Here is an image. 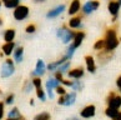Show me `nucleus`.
Here are the masks:
<instances>
[{"mask_svg": "<svg viewBox=\"0 0 121 120\" xmlns=\"http://www.w3.org/2000/svg\"><path fill=\"white\" fill-rule=\"evenodd\" d=\"M65 10V5L64 4H61V5H57L56 8H54V9H51L50 11L46 14V18L48 19H54V18H57L59 15H61L62 14V11Z\"/></svg>", "mask_w": 121, "mask_h": 120, "instance_id": "16", "label": "nucleus"}, {"mask_svg": "<svg viewBox=\"0 0 121 120\" xmlns=\"http://www.w3.org/2000/svg\"><path fill=\"white\" fill-rule=\"evenodd\" d=\"M29 8L26 5H17L14 9V13H13V16L16 21H23L26 18L29 16Z\"/></svg>", "mask_w": 121, "mask_h": 120, "instance_id": "6", "label": "nucleus"}, {"mask_svg": "<svg viewBox=\"0 0 121 120\" xmlns=\"http://www.w3.org/2000/svg\"><path fill=\"white\" fill-rule=\"evenodd\" d=\"M95 114H96V106L95 105H86L85 108L80 111V116L84 118V119H91L95 116Z\"/></svg>", "mask_w": 121, "mask_h": 120, "instance_id": "9", "label": "nucleus"}, {"mask_svg": "<svg viewBox=\"0 0 121 120\" xmlns=\"http://www.w3.org/2000/svg\"><path fill=\"white\" fill-rule=\"evenodd\" d=\"M99 6H100V3L97 0H90V1H86L82 6V11L85 14H91V13L96 11Z\"/></svg>", "mask_w": 121, "mask_h": 120, "instance_id": "10", "label": "nucleus"}, {"mask_svg": "<svg viewBox=\"0 0 121 120\" xmlns=\"http://www.w3.org/2000/svg\"><path fill=\"white\" fill-rule=\"evenodd\" d=\"M107 9H109V13L112 15V21H116L117 15H119V10H120V5H119L117 0H110Z\"/></svg>", "mask_w": 121, "mask_h": 120, "instance_id": "11", "label": "nucleus"}, {"mask_svg": "<svg viewBox=\"0 0 121 120\" xmlns=\"http://www.w3.org/2000/svg\"><path fill=\"white\" fill-rule=\"evenodd\" d=\"M1 4L6 9H15L17 5H20V0H1Z\"/></svg>", "mask_w": 121, "mask_h": 120, "instance_id": "20", "label": "nucleus"}, {"mask_svg": "<svg viewBox=\"0 0 121 120\" xmlns=\"http://www.w3.org/2000/svg\"><path fill=\"white\" fill-rule=\"evenodd\" d=\"M3 94V90H1V88H0V95H1Z\"/></svg>", "mask_w": 121, "mask_h": 120, "instance_id": "41", "label": "nucleus"}, {"mask_svg": "<svg viewBox=\"0 0 121 120\" xmlns=\"http://www.w3.org/2000/svg\"><path fill=\"white\" fill-rule=\"evenodd\" d=\"M117 113H119V110L112 109V108H109V106H107V108L105 109V115H106L107 118H110V119H114Z\"/></svg>", "mask_w": 121, "mask_h": 120, "instance_id": "27", "label": "nucleus"}, {"mask_svg": "<svg viewBox=\"0 0 121 120\" xmlns=\"http://www.w3.org/2000/svg\"><path fill=\"white\" fill-rule=\"evenodd\" d=\"M4 115H5V104L0 101V120L4 119Z\"/></svg>", "mask_w": 121, "mask_h": 120, "instance_id": "34", "label": "nucleus"}, {"mask_svg": "<svg viewBox=\"0 0 121 120\" xmlns=\"http://www.w3.org/2000/svg\"><path fill=\"white\" fill-rule=\"evenodd\" d=\"M116 86H117V89L120 90V93H121V75L116 79Z\"/></svg>", "mask_w": 121, "mask_h": 120, "instance_id": "35", "label": "nucleus"}, {"mask_svg": "<svg viewBox=\"0 0 121 120\" xmlns=\"http://www.w3.org/2000/svg\"><path fill=\"white\" fill-rule=\"evenodd\" d=\"M106 104L109 108L119 110L121 108V95H117L114 91H110L107 98H106Z\"/></svg>", "mask_w": 121, "mask_h": 120, "instance_id": "5", "label": "nucleus"}, {"mask_svg": "<svg viewBox=\"0 0 121 120\" xmlns=\"http://www.w3.org/2000/svg\"><path fill=\"white\" fill-rule=\"evenodd\" d=\"M34 89V85H33V83L30 81H25V84H24V88H23V90H24V93H26V94H28V93H30L31 90H33Z\"/></svg>", "mask_w": 121, "mask_h": 120, "instance_id": "31", "label": "nucleus"}, {"mask_svg": "<svg viewBox=\"0 0 121 120\" xmlns=\"http://www.w3.org/2000/svg\"><path fill=\"white\" fill-rule=\"evenodd\" d=\"M76 98H78V94L75 91L71 93H66L65 95H60L59 99H57V104L61 106H71L75 104Z\"/></svg>", "mask_w": 121, "mask_h": 120, "instance_id": "3", "label": "nucleus"}, {"mask_svg": "<svg viewBox=\"0 0 121 120\" xmlns=\"http://www.w3.org/2000/svg\"><path fill=\"white\" fill-rule=\"evenodd\" d=\"M25 31L28 33V34H34L35 31H36V26H35L34 24H29L28 26H26Z\"/></svg>", "mask_w": 121, "mask_h": 120, "instance_id": "33", "label": "nucleus"}, {"mask_svg": "<svg viewBox=\"0 0 121 120\" xmlns=\"http://www.w3.org/2000/svg\"><path fill=\"white\" fill-rule=\"evenodd\" d=\"M70 65H71V61L68 60V61H65L62 65H60L59 68L56 69V71L57 73H60V74H65V73H68L69 70H70Z\"/></svg>", "mask_w": 121, "mask_h": 120, "instance_id": "24", "label": "nucleus"}, {"mask_svg": "<svg viewBox=\"0 0 121 120\" xmlns=\"http://www.w3.org/2000/svg\"><path fill=\"white\" fill-rule=\"evenodd\" d=\"M68 120H79L78 118H70V119H68Z\"/></svg>", "mask_w": 121, "mask_h": 120, "instance_id": "39", "label": "nucleus"}, {"mask_svg": "<svg viewBox=\"0 0 121 120\" xmlns=\"http://www.w3.org/2000/svg\"><path fill=\"white\" fill-rule=\"evenodd\" d=\"M3 23H4V21H3V18H1V16H0V26H1V25H3Z\"/></svg>", "mask_w": 121, "mask_h": 120, "instance_id": "38", "label": "nucleus"}, {"mask_svg": "<svg viewBox=\"0 0 121 120\" xmlns=\"http://www.w3.org/2000/svg\"><path fill=\"white\" fill-rule=\"evenodd\" d=\"M29 103H30V105H31V106H34V105H35V100H34V99H30Z\"/></svg>", "mask_w": 121, "mask_h": 120, "instance_id": "37", "label": "nucleus"}, {"mask_svg": "<svg viewBox=\"0 0 121 120\" xmlns=\"http://www.w3.org/2000/svg\"><path fill=\"white\" fill-rule=\"evenodd\" d=\"M75 50H76V49L74 48V45H73V44H70L69 48H68V50H66V54H65L66 56L69 58V60H71V58L74 56V54H75Z\"/></svg>", "mask_w": 121, "mask_h": 120, "instance_id": "30", "label": "nucleus"}, {"mask_svg": "<svg viewBox=\"0 0 121 120\" xmlns=\"http://www.w3.org/2000/svg\"><path fill=\"white\" fill-rule=\"evenodd\" d=\"M36 3H41V1H44V0H35Z\"/></svg>", "mask_w": 121, "mask_h": 120, "instance_id": "40", "label": "nucleus"}, {"mask_svg": "<svg viewBox=\"0 0 121 120\" xmlns=\"http://www.w3.org/2000/svg\"><path fill=\"white\" fill-rule=\"evenodd\" d=\"M1 5H3V4H1V0H0V8H1Z\"/></svg>", "mask_w": 121, "mask_h": 120, "instance_id": "42", "label": "nucleus"}, {"mask_svg": "<svg viewBox=\"0 0 121 120\" xmlns=\"http://www.w3.org/2000/svg\"><path fill=\"white\" fill-rule=\"evenodd\" d=\"M33 120H51V115L46 111H43V113H39L35 115Z\"/></svg>", "mask_w": 121, "mask_h": 120, "instance_id": "25", "label": "nucleus"}, {"mask_svg": "<svg viewBox=\"0 0 121 120\" xmlns=\"http://www.w3.org/2000/svg\"><path fill=\"white\" fill-rule=\"evenodd\" d=\"M55 91H56V94L59 95V96H60V95H65V94H66V89H65L64 86H62L61 84H60L59 86H56V88H55Z\"/></svg>", "mask_w": 121, "mask_h": 120, "instance_id": "32", "label": "nucleus"}, {"mask_svg": "<svg viewBox=\"0 0 121 120\" xmlns=\"http://www.w3.org/2000/svg\"><path fill=\"white\" fill-rule=\"evenodd\" d=\"M112 120H121V111H119L117 114H116V116H115Z\"/></svg>", "mask_w": 121, "mask_h": 120, "instance_id": "36", "label": "nucleus"}, {"mask_svg": "<svg viewBox=\"0 0 121 120\" xmlns=\"http://www.w3.org/2000/svg\"><path fill=\"white\" fill-rule=\"evenodd\" d=\"M104 43H105V48L104 50L105 51H112L115 50L119 45V39H117V33H116V29L115 28H110L106 30L105 33V38H104Z\"/></svg>", "mask_w": 121, "mask_h": 120, "instance_id": "1", "label": "nucleus"}, {"mask_svg": "<svg viewBox=\"0 0 121 120\" xmlns=\"http://www.w3.org/2000/svg\"><path fill=\"white\" fill-rule=\"evenodd\" d=\"M104 48H105V43H104V39H99L95 41V44H94V49L97 51H101V50H104Z\"/></svg>", "mask_w": 121, "mask_h": 120, "instance_id": "28", "label": "nucleus"}, {"mask_svg": "<svg viewBox=\"0 0 121 120\" xmlns=\"http://www.w3.org/2000/svg\"><path fill=\"white\" fill-rule=\"evenodd\" d=\"M13 56H14V63L20 64L24 60V46H16L15 50L13 51Z\"/></svg>", "mask_w": 121, "mask_h": 120, "instance_id": "15", "label": "nucleus"}, {"mask_svg": "<svg viewBox=\"0 0 121 120\" xmlns=\"http://www.w3.org/2000/svg\"><path fill=\"white\" fill-rule=\"evenodd\" d=\"M15 48H16L15 41L4 43L3 45H1V51H3V54L5 55V56H10V55L13 54V51L15 50Z\"/></svg>", "mask_w": 121, "mask_h": 120, "instance_id": "13", "label": "nucleus"}, {"mask_svg": "<svg viewBox=\"0 0 121 120\" xmlns=\"http://www.w3.org/2000/svg\"><path fill=\"white\" fill-rule=\"evenodd\" d=\"M14 101H15V94L10 93V94L6 95L5 100H4V104H6V105H13V104H14Z\"/></svg>", "mask_w": 121, "mask_h": 120, "instance_id": "29", "label": "nucleus"}, {"mask_svg": "<svg viewBox=\"0 0 121 120\" xmlns=\"http://www.w3.org/2000/svg\"><path fill=\"white\" fill-rule=\"evenodd\" d=\"M21 116V113L20 110L16 108V106H14V108L10 109V111H8V118L9 119H17Z\"/></svg>", "mask_w": 121, "mask_h": 120, "instance_id": "23", "label": "nucleus"}, {"mask_svg": "<svg viewBox=\"0 0 121 120\" xmlns=\"http://www.w3.org/2000/svg\"><path fill=\"white\" fill-rule=\"evenodd\" d=\"M68 75H69V78L74 79V80H80L85 75V69L82 66H78V68L70 69L68 71Z\"/></svg>", "mask_w": 121, "mask_h": 120, "instance_id": "12", "label": "nucleus"}, {"mask_svg": "<svg viewBox=\"0 0 121 120\" xmlns=\"http://www.w3.org/2000/svg\"><path fill=\"white\" fill-rule=\"evenodd\" d=\"M14 73H15V63L10 58H8V59H5V61H3L1 69H0V76L3 79H8L13 76Z\"/></svg>", "mask_w": 121, "mask_h": 120, "instance_id": "2", "label": "nucleus"}, {"mask_svg": "<svg viewBox=\"0 0 121 120\" xmlns=\"http://www.w3.org/2000/svg\"><path fill=\"white\" fill-rule=\"evenodd\" d=\"M60 83L57 81L55 78H49L45 83V89H46V93H48V96L50 98V99H54V89L56 86H59Z\"/></svg>", "mask_w": 121, "mask_h": 120, "instance_id": "8", "label": "nucleus"}, {"mask_svg": "<svg viewBox=\"0 0 121 120\" xmlns=\"http://www.w3.org/2000/svg\"><path fill=\"white\" fill-rule=\"evenodd\" d=\"M80 0H73L70 4V8H69V14L70 15H75L78 11H80Z\"/></svg>", "mask_w": 121, "mask_h": 120, "instance_id": "19", "label": "nucleus"}, {"mask_svg": "<svg viewBox=\"0 0 121 120\" xmlns=\"http://www.w3.org/2000/svg\"><path fill=\"white\" fill-rule=\"evenodd\" d=\"M56 35H57V38L61 39V41L64 43V44H69L70 41H73L74 35H75V31L68 29L66 26H62V28H60L59 30H57Z\"/></svg>", "mask_w": 121, "mask_h": 120, "instance_id": "4", "label": "nucleus"}, {"mask_svg": "<svg viewBox=\"0 0 121 120\" xmlns=\"http://www.w3.org/2000/svg\"><path fill=\"white\" fill-rule=\"evenodd\" d=\"M35 90H36V96L38 99H40V101H46V94L43 89V85H39V86H35Z\"/></svg>", "mask_w": 121, "mask_h": 120, "instance_id": "22", "label": "nucleus"}, {"mask_svg": "<svg viewBox=\"0 0 121 120\" xmlns=\"http://www.w3.org/2000/svg\"><path fill=\"white\" fill-rule=\"evenodd\" d=\"M15 35H16V31L15 29H6L3 34V38H4V41L5 43H9V41H14L15 39Z\"/></svg>", "mask_w": 121, "mask_h": 120, "instance_id": "18", "label": "nucleus"}, {"mask_svg": "<svg viewBox=\"0 0 121 120\" xmlns=\"http://www.w3.org/2000/svg\"><path fill=\"white\" fill-rule=\"evenodd\" d=\"M85 64H86V69L89 73H91V74L96 73V63H95L94 56H91V55L85 56Z\"/></svg>", "mask_w": 121, "mask_h": 120, "instance_id": "14", "label": "nucleus"}, {"mask_svg": "<svg viewBox=\"0 0 121 120\" xmlns=\"http://www.w3.org/2000/svg\"><path fill=\"white\" fill-rule=\"evenodd\" d=\"M69 26L71 29H78L81 26V16H74L69 21Z\"/></svg>", "mask_w": 121, "mask_h": 120, "instance_id": "21", "label": "nucleus"}, {"mask_svg": "<svg viewBox=\"0 0 121 120\" xmlns=\"http://www.w3.org/2000/svg\"><path fill=\"white\" fill-rule=\"evenodd\" d=\"M46 73V65L44 63V60L39 59L36 61V66H35V70L31 71V78H41L44 74Z\"/></svg>", "mask_w": 121, "mask_h": 120, "instance_id": "7", "label": "nucleus"}, {"mask_svg": "<svg viewBox=\"0 0 121 120\" xmlns=\"http://www.w3.org/2000/svg\"><path fill=\"white\" fill-rule=\"evenodd\" d=\"M85 36H86V34H85L84 31H78V33H75L74 39H73V43H71V44L74 45V48H75V49L80 48V45L82 44Z\"/></svg>", "mask_w": 121, "mask_h": 120, "instance_id": "17", "label": "nucleus"}, {"mask_svg": "<svg viewBox=\"0 0 121 120\" xmlns=\"http://www.w3.org/2000/svg\"><path fill=\"white\" fill-rule=\"evenodd\" d=\"M71 89H73L75 93L82 91V89H84V83L80 81V80H75V81H73V86H71Z\"/></svg>", "mask_w": 121, "mask_h": 120, "instance_id": "26", "label": "nucleus"}]
</instances>
